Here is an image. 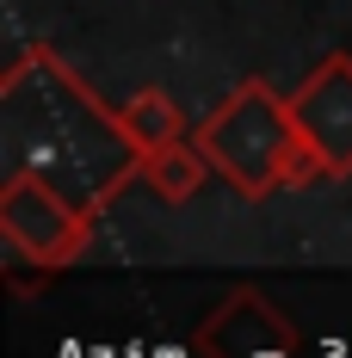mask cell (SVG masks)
Here are the masks:
<instances>
[{
  "instance_id": "6da1fadb",
  "label": "cell",
  "mask_w": 352,
  "mask_h": 358,
  "mask_svg": "<svg viewBox=\"0 0 352 358\" xmlns=\"http://www.w3.org/2000/svg\"><path fill=\"white\" fill-rule=\"evenodd\" d=\"M198 148L216 179H229L241 198H266L279 185H309L328 179L316 148L303 143L290 99H279L272 80H241L223 106L198 124Z\"/></svg>"
},
{
  "instance_id": "7a4b0ae2",
  "label": "cell",
  "mask_w": 352,
  "mask_h": 358,
  "mask_svg": "<svg viewBox=\"0 0 352 358\" xmlns=\"http://www.w3.org/2000/svg\"><path fill=\"white\" fill-rule=\"evenodd\" d=\"M0 235H6V248L19 259H31L43 272H62V266H74L87 253L93 222H87V210H74L37 167H19L0 185Z\"/></svg>"
},
{
  "instance_id": "3957f363",
  "label": "cell",
  "mask_w": 352,
  "mask_h": 358,
  "mask_svg": "<svg viewBox=\"0 0 352 358\" xmlns=\"http://www.w3.org/2000/svg\"><path fill=\"white\" fill-rule=\"evenodd\" d=\"M290 117L303 130V143L316 148L328 179L352 173V56H328L297 93H290Z\"/></svg>"
},
{
  "instance_id": "277c9868",
  "label": "cell",
  "mask_w": 352,
  "mask_h": 358,
  "mask_svg": "<svg viewBox=\"0 0 352 358\" xmlns=\"http://www.w3.org/2000/svg\"><path fill=\"white\" fill-rule=\"evenodd\" d=\"M204 358H297V340L260 290H235L204 327Z\"/></svg>"
},
{
  "instance_id": "5b68a950",
  "label": "cell",
  "mask_w": 352,
  "mask_h": 358,
  "mask_svg": "<svg viewBox=\"0 0 352 358\" xmlns=\"http://www.w3.org/2000/svg\"><path fill=\"white\" fill-rule=\"evenodd\" d=\"M136 179L148 192H161L167 204H185V198L211 179V161H204L198 136H179V143H167V148H148L136 161Z\"/></svg>"
},
{
  "instance_id": "8992f818",
  "label": "cell",
  "mask_w": 352,
  "mask_h": 358,
  "mask_svg": "<svg viewBox=\"0 0 352 358\" xmlns=\"http://www.w3.org/2000/svg\"><path fill=\"white\" fill-rule=\"evenodd\" d=\"M118 124H124V136L136 143V155H148V148H167L185 136V111L161 93V87H148V93H130L124 106H118Z\"/></svg>"
}]
</instances>
